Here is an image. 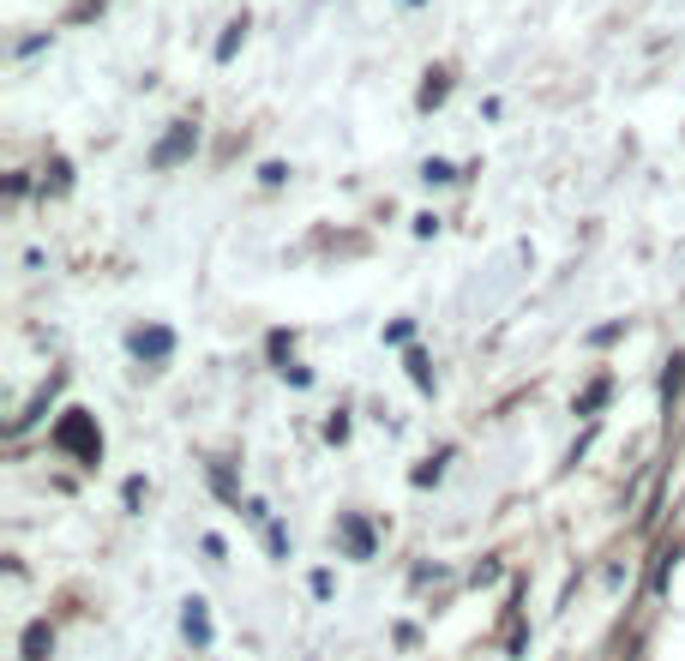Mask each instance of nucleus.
<instances>
[{
  "label": "nucleus",
  "instance_id": "6",
  "mask_svg": "<svg viewBox=\"0 0 685 661\" xmlns=\"http://www.w3.org/2000/svg\"><path fill=\"white\" fill-rule=\"evenodd\" d=\"M601 403H608V379H595L589 391H583V403H578V416H595V409H601Z\"/></svg>",
  "mask_w": 685,
  "mask_h": 661
},
{
  "label": "nucleus",
  "instance_id": "10",
  "mask_svg": "<svg viewBox=\"0 0 685 661\" xmlns=\"http://www.w3.org/2000/svg\"><path fill=\"white\" fill-rule=\"evenodd\" d=\"M409 373H415V385H421V391H433V373H427L421 355H409Z\"/></svg>",
  "mask_w": 685,
  "mask_h": 661
},
{
  "label": "nucleus",
  "instance_id": "2",
  "mask_svg": "<svg viewBox=\"0 0 685 661\" xmlns=\"http://www.w3.org/2000/svg\"><path fill=\"white\" fill-rule=\"evenodd\" d=\"M168 349H175L168 331H132V355H139V361H163Z\"/></svg>",
  "mask_w": 685,
  "mask_h": 661
},
{
  "label": "nucleus",
  "instance_id": "8",
  "mask_svg": "<svg viewBox=\"0 0 685 661\" xmlns=\"http://www.w3.org/2000/svg\"><path fill=\"white\" fill-rule=\"evenodd\" d=\"M343 530H350V547H355V554H373V535H367V523H361V518H350Z\"/></svg>",
  "mask_w": 685,
  "mask_h": 661
},
{
  "label": "nucleus",
  "instance_id": "4",
  "mask_svg": "<svg viewBox=\"0 0 685 661\" xmlns=\"http://www.w3.org/2000/svg\"><path fill=\"white\" fill-rule=\"evenodd\" d=\"M680 391H685V355H673L668 373H661V409L668 416H673V403H680Z\"/></svg>",
  "mask_w": 685,
  "mask_h": 661
},
{
  "label": "nucleus",
  "instance_id": "5",
  "mask_svg": "<svg viewBox=\"0 0 685 661\" xmlns=\"http://www.w3.org/2000/svg\"><path fill=\"white\" fill-rule=\"evenodd\" d=\"M49 649H54V632L49 625H25V661H49Z\"/></svg>",
  "mask_w": 685,
  "mask_h": 661
},
{
  "label": "nucleus",
  "instance_id": "11",
  "mask_svg": "<svg viewBox=\"0 0 685 661\" xmlns=\"http://www.w3.org/2000/svg\"><path fill=\"white\" fill-rule=\"evenodd\" d=\"M421 175H427V181H457V169H452V163H427Z\"/></svg>",
  "mask_w": 685,
  "mask_h": 661
},
{
  "label": "nucleus",
  "instance_id": "1",
  "mask_svg": "<svg viewBox=\"0 0 685 661\" xmlns=\"http://www.w3.org/2000/svg\"><path fill=\"white\" fill-rule=\"evenodd\" d=\"M54 440H61L73 457H85V463H97V457H103V433L91 428V416H85V409H73V416L61 421V433H54Z\"/></svg>",
  "mask_w": 685,
  "mask_h": 661
},
{
  "label": "nucleus",
  "instance_id": "7",
  "mask_svg": "<svg viewBox=\"0 0 685 661\" xmlns=\"http://www.w3.org/2000/svg\"><path fill=\"white\" fill-rule=\"evenodd\" d=\"M187 144H193V127H181V132H175V139H168L163 151H156V163H175V156H181Z\"/></svg>",
  "mask_w": 685,
  "mask_h": 661
},
{
  "label": "nucleus",
  "instance_id": "3",
  "mask_svg": "<svg viewBox=\"0 0 685 661\" xmlns=\"http://www.w3.org/2000/svg\"><path fill=\"white\" fill-rule=\"evenodd\" d=\"M181 625H187V637H193V644H199V649H205V644H211V613H205V601H199V596H193V601H187Z\"/></svg>",
  "mask_w": 685,
  "mask_h": 661
},
{
  "label": "nucleus",
  "instance_id": "9",
  "mask_svg": "<svg viewBox=\"0 0 685 661\" xmlns=\"http://www.w3.org/2000/svg\"><path fill=\"white\" fill-rule=\"evenodd\" d=\"M241 30H246V25H229V30H223V42H217V61H229V54L241 49Z\"/></svg>",
  "mask_w": 685,
  "mask_h": 661
}]
</instances>
